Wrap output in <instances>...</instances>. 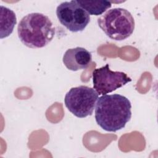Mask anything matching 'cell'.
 I'll return each mask as SVG.
<instances>
[{"mask_svg":"<svg viewBox=\"0 0 158 158\" xmlns=\"http://www.w3.org/2000/svg\"><path fill=\"white\" fill-rule=\"evenodd\" d=\"M131 104L125 96L105 94L98 98L95 109V120L104 130L115 132L123 128L131 117Z\"/></svg>","mask_w":158,"mask_h":158,"instance_id":"obj_1","label":"cell"},{"mask_svg":"<svg viewBox=\"0 0 158 158\" xmlns=\"http://www.w3.org/2000/svg\"><path fill=\"white\" fill-rule=\"evenodd\" d=\"M20 41L30 48H41L48 45L55 35V28L46 15L33 12L24 16L17 27Z\"/></svg>","mask_w":158,"mask_h":158,"instance_id":"obj_2","label":"cell"},{"mask_svg":"<svg viewBox=\"0 0 158 158\" xmlns=\"http://www.w3.org/2000/svg\"><path fill=\"white\" fill-rule=\"evenodd\" d=\"M99 28L110 39L122 41L132 35L135 20L127 9L117 7L107 10L98 19Z\"/></svg>","mask_w":158,"mask_h":158,"instance_id":"obj_3","label":"cell"},{"mask_svg":"<svg viewBox=\"0 0 158 158\" xmlns=\"http://www.w3.org/2000/svg\"><path fill=\"white\" fill-rule=\"evenodd\" d=\"M94 88L81 85L72 88L65 94V106L75 116L85 118L91 115L99 98Z\"/></svg>","mask_w":158,"mask_h":158,"instance_id":"obj_4","label":"cell"},{"mask_svg":"<svg viewBox=\"0 0 158 158\" xmlns=\"http://www.w3.org/2000/svg\"><path fill=\"white\" fill-rule=\"evenodd\" d=\"M56 15L60 23L72 32L83 31L90 22L89 15L73 0L60 3L57 7Z\"/></svg>","mask_w":158,"mask_h":158,"instance_id":"obj_5","label":"cell"},{"mask_svg":"<svg viewBox=\"0 0 158 158\" xmlns=\"http://www.w3.org/2000/svg\"><path fill=\"white\" fill-rule=\"evenodd\" d=\"M92 75L93 88L98 95L107 94L131 81L127 73L111 70L109 64L94 69Z\"/></svg>","mask_w":158,"mask_h":158,"instance_id":"obj_6","label":"cell"},{"mask_svg":"<svg viewBox=\"0 0 158 158\" xmlns=\"http://www.w3.org/2000/svg\"><path fill=\"white\" fill-rule=\"evenodd\" d=\"M91 60V53L82 47L67 49L62 57L64 65L72 71H78L87 68Z\"/></svg>","mask_w":158,"mask_h":158,"instance_id":"obj_7","label":"cell"},{"mask_svg":"<svg viewBox=\"0 0 158 158\" xmlns=\"http://www.w3.org/2000/svg\"><path fill=\"white\" fill-rule=\"evenodd\" d=\"M17 23L15 12L3 6H1V38L9 36Z\"/></svg>","mask_w":158,"mask_h":158,"instance_id":"obj_8","label":"cell"},{"mask_svg":"<svg viewBox=\"0 0 158 158\" xmlns=\"http://www.w3.org/2000/svg\"><path fill=\"white\" fill-rule=\"evenodd\" d=\"M78 4L90 15H99L110 8L112 4L108 1H78Z\"/></svg>","mask_w":158,"mask_h":158,"instance_id":"obj_9","label":"cell"}]
</instances>
